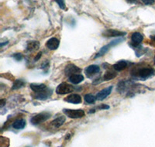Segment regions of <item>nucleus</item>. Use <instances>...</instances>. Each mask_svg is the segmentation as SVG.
<instances>
[{
  "instance_id": "nucleus-7",
  "label": "nucleus",
  "mask_w": 155,
  "mask_h": 147,
  "mask_svg": "<svg viewBox=\"0 0 155 147\" xmlns=\"http://www.w3.org/2000/svg\"><path fill=\"white\" fill-rule=\"evenodd\" d=\"M112 90H113V86H109L108 88L102 90V91H99V92L96 95V96H95L96 97V99L99 100V101L104 100L105 98H106L109 95H110V93L112 92Z\"/></svg>"
},
{
  "instance_id": "nucleus-9",
  "label": "nucleus",
  "mask_w": 155,
  "mask_h": 147,
  "mask_svg": "<svg viewBox=\"0 0 155 147\" xmlns=\"http://www.w3.org/2000/svg\"><path fill=\"white\" fill-rule=\"evenodd\" d=\"M37 93V95L35 96V98L37 99H41V100H45L48 99L50 96L52 94V90L49 89V88H45L43 91H39V92H36Z\"/></svg>"
},
{
  "instance_id": "nucleus-26",
  "label": "nucleus",
  "mask_w": 155,
  "mask_h": 147,
  "mask_svg": "<svg viewBox=\"0 0 155 147\" xmlns=\"http://www.w3.org/2000/svg\"><path fill=\"white\" fill-rule=\"evenodd\" d=\"M41 54H42V53H39V54H37V55H38V56H37V57H35V59H34V60H35V61H36V60H39V59H40V57H41Z\"/></svg>"
},
{
  "instance_id": "nucleus-4",
  "label": "nucleus",
  "mask_w": 155,
  "mask_h": 147,
  "mask_svg": "<svg viewBox=\"0 0 155 147\" xmlns=\"http://www.w3.org/2000/svg\"><path fill=\"white\" fill-rule=\"evenodd\" d=\"M50 117H51V114L48 112H41V113H39V114L33 116L32 119H30V122L32 124L38 125L48 120Z\"/></svg>"
},
{
  "instance_id": "nucleus-20",
  "label": "nucleus",
  "mask_w": 155,
  "mask_h": 147,
  "mask_svg": "<svg viewBox=\"0 0 155 147\" xmlns=\"http://www.w3.org/2000/svg\"><path fill=\"white\" fill-rule=\"evenodd\" d=\"M116 75H117V74L116 72L109 70V71L106 72V74H104V80L105 81H110L112 79H114Z\"/></svg>"
},
{
  "instance_id": "nucleus-29",
  "label": "nucleus",
  "mask_w": 155,
  "mask_h": 147,
  "mask_svg": "<svg viewBox=\"0 0 155 147\" xmlns=\"http://www.w3.org/2000/svg\"><path fill=\"white\" fill-rule=\"evenodd\" d=\"M127 1H128L129 2H131V3H132V2H134L136 1V0H127Z\"/></svg>"
},
{
  "instance_id": "nucleus-24",
  "label": "nucleus",
  "mask_w": 155,
  "mask_h": 147,
  "mask_svg": "<svg viewBox=\"0 0 155 147\" xmlns=\"http://www.w3.org/2000/svg\"><path fill=\"white\" fill-rule=\"evenodd\" d=\"M13 57H14L17 61H19V60H22L23 56H22L21 54H16L13 55Z\"/></svg>"
},
{
  "instance_id": "nucleus-11",
  "label": "nucleus",
  "mask_w": 155,
  "mask_h": 147,
  "mask_svg": "<svg viewBox=\"0 0 155 147\" xmlns=\"http://www.w3.org/2000/svg\"><path fill=\"white\" fill-rule=\"evenodd\" d=\"M59 44H60V41L59 40L55 37H53V38H51L49 41L47 42V47L48 49L51 50V51H54V50L58 49V47H59Z\"/></svg>"
},
{
  "instance_id": "nucleus-2",
  "label": "nucleus",
  "mask_w": 155,
  "mask_h": 147,
  "mask_svg": "<svg viewBox=\"0 0 155 147\" xmlns=\"http://www.w3.org/2000/svg\"><path fill=\"white\" fill-rule=\"evenodd\" d=\"M125 41V38H124V37H118V39H116V40H114V41H111V42L109 43V44L104 46V47H102L99 50V52L97 53L96 55H95V58H98V57H100L103 56V55L106 54V53H107L109 50L111 49L113 47H115V46L118 45L119 44H120V43H122L123 41Z\"/></svg>"
},
{
  "instance_id": "nucleus-19",
  "label": "nucleus",
  "mask_w": 155,
  "mask_h": 147,
  "mask_svg": "<svg viewBox=\"0 0 155 147\" xmlns=\"http://www.w3.org/2000/svg\"><path fill=\"white\" fill-rule=\"evenodd\" d=\"M30 88H31L34 92H39V91H43L45 88H47L46 85L44 84H30Z\"/></svg>"
},
{
  "instance_id": "nucleus-27",
  "label": "nucleus",
  "mask_w": 155,
  "mask_h": 147,
  "mask_svg": "<svg viewBox=\"0 0 155 147\" xmlns=\"http://www.w3.org/2000/svg\"><path fill=\"white\" fill-rule=\"evenodd\" d=\"M100 109H109V106H108V105H102V107H100Z\"/></svg>"
},
{
  "instance_id": "nucleus-6",
  "label": "nucleus",
  "mask_w": 155,
  "mask_h": 147,
  "mask_svg": "<svg viewBox=\"0 0 155 147\" xmlns=\"http://www.w3.org/2000/svg\"><path fill=\"white\" fill-rule=\"evenodd\" d=\"M126 35L125 32L116 30H106L102 33V36L105 37H121Z\"/></svg>"
},
{
  "instance_id": "nucleus-3",
  "label": "nucleus",
  "mask_w": 155,
  "mask_h": 147,
  "mask_svg": "<svg viewBox=\"0 0 155 147\" xmlns=\"http://www.w3.org/2000/svg\"><path fill=\"white\" fill-rule=\"evenodd\" d=\"M63 112L71 119H80L85 116V112L81 109H64Z\"/></svg>"
},
{
  "instance_id": "nucleus-25",
  "label": "nucleus",
  "mask_w": 155,
  "mask_h": 147,
  "mask_svg": "<svg viewBox=\"0 0 155 147\" xmlns=\"http://www.w3.org/2000/svg\"><path fill=\"white\" fill-rule=\"evenodd\" d=\"M142 2L146 5H151L154 3L155 0H142Z\"/></svg>"
},
{
  "instance_id": "nucleus-18",
  "label": "nucleus",
  "mask_w": 155,
  "mask_h": 147,
  "mask_svg": "<svg viewBox=\"0 0 155 147\" xmlns=\"http://www.w3.org/2000/svg\"><path fill=\"white\" fill-rule=\"evenodd\" d=\"M40 47V43L38 41H30L27 44V51H34L37 50Z\"/></svg>"
},
{
  "instance_id": "nucleus-12",
  "label": "nucleus",
  "mask_w": 155,
  "mask_h": 147,
  "mask_svg": "<svg viewBox=\"0 0 155 147\" xmlns=\"http://www.w3.org/2000/svg\"><path fill=\"white\" fill-rule=\"evenodd\" d=\"M64 101L69 103L72 104H79L81 102V98L79 95H77V94H72V95H70L65 98Z\"/></svg>"
},
{
  "instance_id": "nucleus-28",
  "label": "nucleus",
  "mask_w": 155,
  "mask_h": 147,
  "mask_svg": "<svg viewBox=\"0 0 155 147\" xmlns=\"http://www.w3.org/2000/svg\"><path fill=\"white\" fill-rule=\"evenodd\" d=\"M4 105H5V102H4L3 100H2V101H1V107L4 106Z\"/></svg>"
},
{
  "instance_id": "nucleus-8",
  "label": "nucleus",
  "mask_w": 155,
  "mask_h": 147,
  "mask_svg": "<svg viewBox=\"0 0 155 147\" xmlns=\"http://www.w3.org/2000/svg\"><path fill=\"white\" fill-rule=\"evenodd\" d=\"M81 71V69L78 67L75 66L74 64H68L66 66L65 70H64V72L67 74L68 76H71L73 74H78Z\"/></svg>"
},
{
  "instance_id": "nucleus-21",
  "label": "nucleus",
  "mask_w": 155,
  "mask_h": 147,
  "mask_svg": "<svg viewBox=\"0 0 155 147\" xmlns=\"http://www.w3.org/2000/svg\"><path fill=\"white\" fill-rule=\"evenodd\" d=\"M24 84H25V82L23 81V80H21V79H18V80H16V81H14L12 88L13 90L19 89V88H21Z\"/></svg>"
},
{
  "instance_id": "nucleus-22",
  "label": "nucleus",
  "mask_w": 155,
  "mask_h": 147,
  "mask_svg": "<svg viewBox=\"0 0 155 147\" xmlns=\"http://www.w3.org/2000/svg\"><path fill=\"white\" fill-rule=\"evenodd\" d=\"M95 100H96V97L91 95V94H88V95H85V101L87 102V103L93 104L95 103Z\"/></svg>"
},
{
  "instance_id": "nucleus-16",
  "label": "nucleus",
  "mask_w": 155,
  "mask_h": 147,
  "mask_svg": "<svg viewBox=\"0 0 155 147\" xmlns=\"http://www.w3.org/2000/svg\"><path fill=\"white\" fill-rule=\"evenodd\" d=\"M25 126H26V121L23 119H18L12 124V127L16 129H23Z\"/></svg>"
},
{
  "instance_id": "nucleus-10",
  "label": "nucleus",
  "mask_w": 155,
  "mask_h": 147,
  "mask_svg": "<svg viewBox=\"0 0 155 147\" xmlns=\"http://www.w3.org/2000/svg\"><path fill=\"white\" fill-rule=\"evenodd\" d=\"M100 71V67L98 65H90L85 68V74L87 77H90L95 75V74Z\"/></svg>"
},
{
  "instance_id": "nucleus-15",
  "label": "nucleus",
  "mask_w": 155,
  "mask_h": 147,
  "mask_svg": "<svg viewBox=\"0 0 155 147\" xmlns=\"http://www.w3.org/2000/svg\"><path fill=\"white\" fill-rule=\"evenodd\" d=\"M127 65L128 64H127V62L126 60H120L113 65V68L117 71H121V70H124V69L127 68Z\"/></svg>"
},
{
  "instance_id": "nucleus-5",
  "label": "nucleus",
  "mask_w": 155,
  "mask_h": 147,
  "mask_svg": "<svg viewBox=\"0 0 155 147\" xmlns=\"http://www.w3.org/2000/svg\"><path fill=\"white\" fill-rule=\"evenodd\" d=\"M74 90V87L71 84H67V83H61L58 86L56 89V93L58 95H65V94L72 92Z\"/></svg>"
},
{
  "instance_id": "nucleus-1",
  "label": "nucleus",
  "mask_w": 155,
  "mask_h": 147,
  "mask_svg": "<svg viewBox=\"0 0 155 147\" xmlns=\"http://www.w3.org/2000/svg\"><path fill=\"white\" fill-rule=\"evenodd\" d=\"M132 74L141 79H146L155 74V70L150 67H144L133 70Z\"/></svg>"
},
{
  "instance_id": "nucleus-23",
  "label": "nucleus",
  "mask_w": 155,
  "mask_h": 147,
  "mask_svg": "<svg viewBox=\"0 0 155 147\" xmlns=\"http://www.w3.org/2000/svg\"><path fill=\"white\" fill-rule=\"evenodd\" d=\"M56 2L58 4V5L60 6L61 9H65V2H64V0H56Z\"/></svg>"
},
{
  "instance_id": "nucleus-13",
  "label": "nucleus",
  "mask_w": 155,
  "mask_h": 147,
  "mask_svg": "<svg viewBox=\"0 0 155 147\" xmlns=\"http://www.w3.org/2000/svg\"><path fill=\"white\" fill-rule=\"evenodd\" d=\"M143 40V37L142 34H140V33L137 32H135L132 34L131 36V41H132V44L135 46H137L140 44Z\"/></svg>"
},
{
  "instance_id": "nucleus-31",
  "label": "nucleus",
  "mask_w": 155,
  "mask_h": 147,
  "mask_svg": "<svg viewBox=\"0 0 155 147\" xmlns=\"http://www.w3.org/2000/svg\"><path fill=\"white\" fill-rule=\"evenodd\" d=\"M154 63H155V57H154Z\"/></svg>"
},
{
  "instance_id": "nucleus-17",
  "label": "nucleus",
  "mask_w": 155,
  "mask_h": 147,
  "mask_svg": "<svg viewBox=\"0 0 155 147\" xmlns=\"http://www.w3.org/2000/svg\"><path fill=\"white\" fill-rule=\"evenodd\" d=\"M65 120H66V118L64 117V116H59L58 118L55 119L54 120V121L52 122L51 123H52V125H53L54 127H56V128H58V127L61 126L64 123Z\"/></svg>"
},
{
  "instance_id": "nucleus-14",
  "label": "nucleus",
  "mask_w": 155,
  "mask_h": 147,
  "mask_svg": "<svg viewBox=\"0 0 155 147\" xmlns=\"http://www.w3.org/2000/svg\"><path fill=\"white\" fill-rule=\"evenodd\" d=\"M84 80V77L80 74H73V75L69 77V81L74 84H78L83 81Z\"/></svg>"
},
{
  "instance_id": "nucleus-30",
  "label": "nucleus",
  "mask_w": 155,
  "mask_h": 147,
  "mask_svg": "<svg viewBox=\"0 0 155 147\" xmlns=\"http://www.w3.org/2000/svg\"><path fill=\"white\" fill-rule=\"evenodd\" d=\"M151 39H152V41H153L155 42V35L154 36H152Z\"/></svg>"
}]
</instances>
